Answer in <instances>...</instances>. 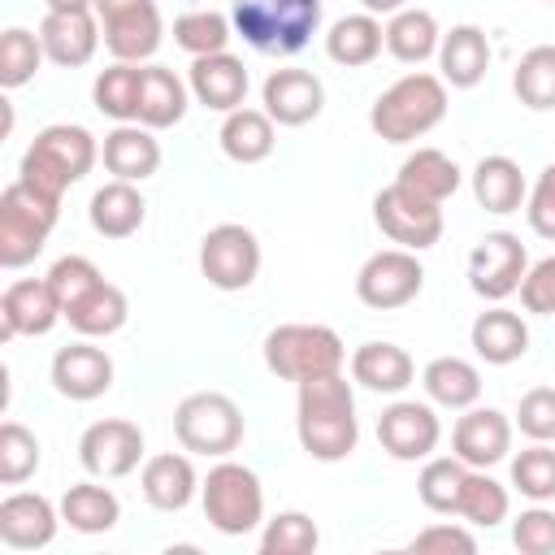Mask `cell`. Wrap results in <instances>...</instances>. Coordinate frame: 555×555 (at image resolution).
<instances>
[{"label":"cell","instance_id":"30","mask_svg":"<svg viewBox=\"0 0 555 555\" xmlns=\"http://www.w3.org/2000/svg\"><path fill=\"white\" fill-rule=\"evenodd\" d=\"M395 182H399L408 195H416V199L442 204V199H451V195L460 191V165H455L447 152H438V147H416V152L399 165Z\"/></svg>","mask_w":555,"mask_h":555},{"label":"cell","instance_id":"43","mask_svg":"<svg viewBox=\"0 0 555 555\" xmlns=\"http://www.w3.org/2000/svg\"><path fill=\"white\" fill-rule=\"evenodd\" d=\"M39 61H43L39 35H30V30H22V26H9V30L0 35V87H4V91L26 87V82L39 74Z\"/></svg>","mask_w":555,"mask_h":555},{"label":"cell","instance_id":"3","mask_svg":"<svg viewBox=\"0 0 555 555\" xmlns=\"http://www.w3.org/2000/svg\"><path fill=\"white\" fill-rule=\"evenodd\" d=\"M442 117H447V82L425 69L390 82L369 108V126L386 143H412L421 134H429Z\"/></svg>","mask_w":555,"mask_h":555},{"label":"cell","instance_id":"51","mask_svg":"<svg viewBox=\"0 0 555 555\" xmlns=\"http://www.w3.org/2000/svg\"><path fill=\"white\" fill-rule=\"evenodd\" d=\"M520 304L538 317H555V256L538 260L520 282Z\"/></svg>","mask_w":555,"mask_h":555},{"label":"cell","instance_id":"48","mask_svg":"<svg viewBox=\"0 0 555 555\" xmlns=\"http://www.w3.org/2000/svg\"><path fill=\"white\" fill-rule=\"evenodd\" d=\"M512 542L520 555H555V512H546L542 503L520 512L512 520Z\"/></svg>","mask_w":555,"mask_h":555},{"label":"cell","instance_id":"37","mask_svg":"<svg viewBox=\"0 0 555 555\" xmlns=\"http://www.w3.org/2000/svg\"><path fill=\"white\" fill-rule=\"evenodd\" d=\"M61 520L74 529V533H108L117 520H121V503L108 486H95V481H78L61 494Z\"/></svg>","mask_w":555,"mask_h":555},{"label":"cell","instance_id":"29","mask_svg":"<svg viewBox=\"0 0 555 555\" xmlns=\"http://www.w3.org/2000/svg\"><path fill=\"white\" fill-rule=\"evenodd\" d=\"M186 82L165 69V65H143L139 78V126L147 130H169L186 117Z\"/></svg>","mask_w":555,"mask_h":555},{"label":"cell","instance_id":"10","mask_svg":"<svg viewBox=\"0 0 555 555\" xmlns=\"http://www.w3.org/2000/svg\"><path fill=\"white\" fill-rule=\"evenodd\" d=\"M199 273L217 291H247L260 273V243L247 225L221 221L199 243Z\"/></svg>","mask_w":555,"mask_h":555},{"label":"cell","instance_id":"18","mask_svg":"<svg viewBox=\"0 0 555 555\" xmlns=\"http://www.w3.org/2000/svg\"><path fill=\"white\" fill-rule=\"evenodd\" d=\"M451 451L468 464V468H490L499 460H507L512 451V421L499 408H464V416L451 429Z\"/></svg>","mask_w":555,"mask_h":555},{"label":"cell","instance_id":"36","mask_svg":"<svg viewBox=\"0 0 555 555\" xmlns=\"http://www.w3.org/2000/svg\"><path fill=\"white\" fill-rule=\"evenodd\" d=\"M126 317H130L126 291H121V286H113V282L91 286L78 304H69V308H65V321H69L82 338H108V334H117V330L126 325Z\"/></svg>","mask_w":555,"mask_h":555},{"label":"cell","instance_id":"7","mask_svg":"<svg viewBox=\"0 0 555 555\" xmlns=\"http://www.w3.org/2000/svg\"><path fill=\"white\" fill-rule=\"evenodd\" d=\"M56 212H61L56 199L30 191L22 178L9 182L0 195V264L4 269L30 264L43 251V243L56 225Z\"/></svg>","mask_w":555,"mask_h":555},{"label":"cell","instance_id":"31","mask_svg":"<svg viewBox=\"0 0 555 555\" xmlns=\"http://www.w3.org/2000/svg\"><path fill=\"white\" fill-rule=\"evenodd\" d=\"M87 212H91L95 234H104V238H130V234H139V225L147 217V204H143V195H139L134 182L113 178V182H104L91 195V208Z\"/></svg>","mask_w":555,"mask_h":555},{"label":"cell","instance_id":"44","mask_svg":"<svg viewBox=\"0 0 555 555\" xmlns=\"http://www.w3.org/2000/svg\"><path fill=\"white\" fill-rule=\"evenodd\" d=\"M321 542L312 516L304 512H278L260 533V555H312Z\"/></svg>","mask_w":555,"mask_h":555},{"label":"cell","instance_id":"24","mask_svg":"<svg viewBox=\"0 0 555 555\" xmlns=\"http://www.w3.org/2000/svg\"><path fill=\"white\" fill-rule=\"evenodd\" d=\"M143 499L156 507V512H182L195 490H199V477H195V464L178 451H160L152 460H143Z\"/></svg>","mask_w":555,"mask_h":555},{"label":"cell","instance_id":"1","mask_svg":"<svg viewBox=\"0 0 555 555\" xmlns=\"http://www.w3.org/2000/svg\"><path fill=\"white\" fill-rule=\"evenodd\" d=\"M295 434H299V447L321 464H338L356 451L360 421H356L351 382L343 373H321V377L299 382Z\"/></svg>","mask_w":555,"mask_h":555},{"label":"cell","instance_id":"14","mask_svg":"<svg viewBox=\"0 0 555 555\" xmlns=\"http://www.w3.org/2000/svg\"><path fill=\"white\" fill-rule=\"evenodd\" d=\"M78 460H82V468L91 477L117 481V477L139 468V460H143V429L134 421H121V416L95 421L78 438Z\"/></svg>","mask_w":555,"mask_h":555},{"label":"cell","instance_id":"40","mask_svg":"<svg viewBox=\"0 0 555 555\" xmlns=\"http://www.w3.org/2000/svg\"><path fill=\"white\" fill-rule=\"evenodd\" d=\"M139 78H143V65H130V61L108 65L91 87L95 108L113 121H139Z\"/></svg>","mask_w":555,"mask_h":555},{"label":"cell","instance_id":"22","mask_svg":"<svg viewBox=\"0 0 555 555\" xmlns=\"http://www.w3.org/2000/svg\"><path fill=\"white\" fill-rule=\"evenodd\" d=\"M100 160L113 178L121 182H143L160 169V143L152 139L147 126L139 121H117L108 134H104V147H100Z\"/></svg>","mask_w":555,"mask_h":555},{"label":"cell","instance_id":"49","mask_svg":"<svg viewBox=\"0 0 555 555\" xmlns=\"http://www.w3.org/2000/svg\"><path fill=\"white\" fill-rule=\"evenodd\" d=\"M516 425L525 438L533 442H551L555 438V390L551 386H533L520 395V408H516Z\"/></svg>","mask_w":555,"mask_h":555},{"label":"cell","instance_id":"27","mask_svg":"<svg viewBox=\"0 0 555 555\" xmlns=\"http://www.w3.org/2000/svg\"><path fill=\"white\" fill-rule=\"evenodd\" d=\"M386 48V26L373 17V13H347L330 26L325 35V56L343 69H360V65H373Z\"/></svg>","mask_w":555,"mask_h":555},{"label":"cell","instance_id":"39","mask_svg":"<svg viewBox=\"0 0 555 555\" xmlns=\"http://www.w3.org/2000/svg\"><path fill=\"white\" fill-rule=\"evenodd\" d=\"M512 91L533 113L555 108V43H538L520 56V65L512 74Z\"/></svg>","mask_w":555,"mask_h":555},{"label":"cell","instance_id":"50","mask_svg":"<svg viewBox=\"0 0 555 555\" xmlns=\"http://www.w3.org/2000/svg\"><path fill=\"white\" fill-rule=\"evenodd\" d=\"M525 217H529V230L533 234L555 238V160L538 173V182L529 191V204H525Z\"/></svg>","mask_w":555,"mask_h":555},{"label":"cell","instance_id":"2","mask_svg":"<svg viewBox=\"0 0 555 555\" xmlns=\"http://www.w3.org/2000/svg\"><path fill=\"white\" fill-rule=\"evenodd\" d=\"M95 160H100V147H95L91 130L69 126V121H56V126H43L35 134V143L26 147V156L17 165V178L30 191H39V195H48V199L61 204V195L78 178H87Z\"/></svg>","mask_w":555,"mask_h":555},{"label":"cell","instance_id":"52","mask_svg":"<svg viewBox=\"0 0 555 555\" xmlns=\"http://www.w3.org/2000/svg\"><path fill=\"white\" fill-rule=\"evenodd\" d=\"M412 551H460V555H473L477 538L464 525H429V529H421L412 538Z\"/></svg>","mask_w":555,"mask_h":555},{"label":"cell","instance_id":"4","mask_svg":"<svg viewBox=\"0 0 555 555\" xmlns=\"http://www.w3.org/2000/svg\"><path fill=\"white\" fill-rule=\"evenodd\" d=\"M230 22L247 48L295 56L321 26V0H230Z\"/></svg>","mask_w":555,"mask_h":555},{"label":"cell","instance_id":"5","mask_svg":"<svg viewBox=\"0 0 555 555\" xmlns=\"http://www.w3.org/2000/svg\"><path fill=\"white\" fill-rule=\"evenodd\" d=\"M264 364L282 382H308L321 373H343L347 347L330 325H308V321H286L264 334Z\"/></svg>","mask_w":555,"mask_h":555},{"label":"cell","instance_id":"34","mask_svg":"<svg viewBox=\"0 0 555 555\" xmlns=\"http://www.w3.org/2000/svg\"><path fill=\"white\" fill-rule=\"evenodd\" d=\"M421 386L438 408H451V412H464L481 399V373H477V364H468L460 356L429 360L421 373Z\"/></svg>","mask_w":555,"mask_h":555},{"label":"cell","instance_id":"26","mask_svg":"<svg viewBox=\"0 0 555 555\" xmlns=\"http://www.w3.org/2000/svg\"><path fill=\"white\" fill-rule=\"evenodd\" d=\"M351 377H356L364 390L399 395V390L412 386L416 364H412V356H408L399 343H360V347L351 351Z\"/></svg>","mask_w":555,"mask_h":555},{"label":"cell","instance_id":"21","mask_svg":"<svg viewBox=\"0 0 555 555\" xmlns=\"http://www.w3.org/2000/svg\"><path fill=\"white\" fill-rule=\"evenodd\" d=\"M56 520H61V512L43 494L17 490L0 503V542L13 551H39L56 538Z\"/></svg>","mask_w":555,"mask_h":555},{"label":"cell","instance_id":"17","mask_svg":"<svg viewBox=\"0 0 555 555\" xmlns=\"http://www.w3.org/2000/svg\"><path fill=\"white\" fill-rule=\"evenodd\" d=\"M104 30H100V17L95 9H74V13H52L39 22V43H43V56L61 69H78L95 56Z\"/></svg>","mask_w":555,"mask_h":555},{"label":"cell","instance_id":"15","mask_svg":"<svg viewBox=\"0 0 555 555\" xmlns=\"http://www.w3.org/2000/svg\"><path fill=\"white\" fill-rule=\"evenodd\" d=\"M377 442L386 455L412 464V460H429L434 447L442 442V421L429 403H416V399H399L382 412L377 421Z\"/></svg>","mask_w":555,"mask_h":555},{"label":"cell","instance_id":"42","mask_svg":"<svg viewBox=\"0 0 555 555\" xmlns=\"http://www.w3.org/2000/svg\"><path fill=\"white\" fill-rule=\"evenodd\" d=\"M230 30L234 22L225 13H212V9H191L182 17H173V43L191 56H212V52H225L230 43Z\"/></svg>","mask_w":555,"mask_h":555},{"label":"cell","instance_id":"11","mask_svg":"<svg viewBox=\"0 0 555 555\" xmlns=\"http://www.w3.org/2000/svg\"><path fill=\"white\" fill-rule=\"evenodd\" d=\"M425 286V269L416 260V251L408 247H386V251H373L360 273H356V295L364 308H377V312H390V308H403L421 295Z\"/></svg>","mask_w":555,"mask_h":555},{"label":"cell","instance_id":"19","mask_svg":"<svg viewBox=\"0 0 555 555\" xmlns=\"http://www.w3.org/2000/svg\"><path fill=\"white\" fill-rule=\"evenodd\" d=\"M260 100H264V113L278 121V126H308L321 108H325V87L312 69H273L260 87Z\"/></svg>","mask_w":555,"mask_h":555},{"label":"cell","instance_id":"33","mask_svg":"<svg viewBox=\"0 0 555 555\" xmlns=\"http://www.w3.org/2000/svg\"><path fill=\"white\" fill-rule=\"evenodd\" d=\"M273 117L264 108H234L225 113L221 121V152L234 160V165H260L273 156Z\"/></svg>","mask_w":555,"mask_h":555},{"label":"cell","instance_id":"16","mask_svg":"<svg viewBox=\"0 0 555 555\" xmlns=\"http://www.w3.org/2000/svg\"><path fill=\"white\" fill-rule=\"evenodd\" d=\"M61 299L52 291L48 278H22V282H9L4 295H0V338H39L48 334L56 321H61Z\"/></svg>","mask_w":555,"mask_h":555},{"label":"cell","instance_id":"28","mask_svg":"<svg viewBox=\"0 0 555 555\" xmlns=\"http://www.w3.org/2000/svg\"><path fill=\"white\" fill-rule=\"evenodd\" d=\"M468 343L486 364H512V360H520L529 351V325L512 308H486L473 321Z\"/></svg>","mask_w":555,"mask_h":555},{"label":"cell","instance_id":"8","mask_svg":"<svg viewBox=\"0 0 555 555\" xmlns=\"http://www.w3.org/2000/svg\"><path fill=\"white\" fill-rule=\"evenodd\" d=\"M173 438L195 455H230L243 442V412L221 390H195L173 408Z\"/></svg>","mask_w":555,"mask_h":555},{"label":"cell","instance_id":"20","mask_svg":"<svg viewBox=\"0 0 555 555\" xmlns=\"http://www.w3.org/2000/svg\"><path fill=\"white\" fill-rule=\"evenodd\" d=\"M52 386L56 395L74 399V403H91L100 395H108L113 386V360L104 347L91 343H69L52 356Z\"/></svg>","mask_w":555,"mask_h":555},{"label":"cell","instance_id":"38","mask_svg":"<svg viewBox=\"0 0 555 555\" xmlns=\"http://www.w3.org/2000/svg\"><path fill=\"white\" fill-rule=\"evenodd\" d=\"M464 477H468V464L460 455H429L421 477H416V494L429 512L438 516H455L460 512V494H464Z\"/></svg>","mask_w":555,"mask_h":555},{"label":"cell","instance_id":"9","mask_svg":"<svg viewBox=\"0 0 555 555\" xmlns=\"http://www.w3.org/2000/svg\"><path fill=\"white\" fill-rule=\"evenodd\" d=\"M95 17L104 30V48L117 61L143 65L156 56L160 35H165L156 0H95Z\"/></svg>","mask_w":555,"mask_h":555},{"label":"cell","instance_id":"55","mask_svg":"<svg viewBox=\"0 0 555 555\" xmlns=\"http://www.w3.org/2000/svg\"><path fill=\"white\" fill-rule=\"evenodd\" d=\"M551 4H555V0H551Z\"/></svg>","mask_w":555,"mask_h":555},{"label":"cell","instance_id":"41","mask_svg":"<svg viewBox=\"0 0 555 555\" xmlns=\"http://www.w3.org/2000/svg\"><path fill=\"white\" fill-rule=\"evenodd\" d=\"M507 507H512L507 486H499L486 468H468L464 494H460V512H455V516H464V520L477 525V529H494L499 520H507Z\"/></svg>","mask_w":555,"mask_h":555},{"label":"cell","instance_id":"13","mask_svg":"<svg viewBox=\"0 0 555 555\" xmlns=\"http://www.w3.org/2000/svg\"><path fill=\"white\" fill-rule=\"evenodd\" d=\"M529 273V256H525V243L507 230H490L473 251H468V286L490 299V304H503L507 295L520 291Z\"/></svg>","mask_w":555,"mask_h":555},{"label":"cell","instance_id":"46","mask_svg":"<svg viewBox=\"0 0 555 555\" xmlns=\"http://www.w3.org/2000/svg\"><path fill=\"white\" fill-rule=\"evenodd\" d=\"M35 468H39V438L26 425L4 421L0 425V481L22 486L26 477H35Z\"/></svg>","mask_w":555,"mask_h":555},{"label":"cell","instance_id":"32","mask_svg":"<svg viewBox=\"0 0 555 555\" xmlns=\"http://www.w3.org/2000/svg\"><path fill=\"white\" fill-rule=\"evenodd\" d=\"M438 43H442V30H438V17L429 9L408 4V9L390 13V22H386V52L395 61L421 65V61L438 56Z\"/></svg>","mask_w":555,"mask_h":555},{"label":"cell","instance_id":"45","mask_svg":"<svg viewBox=\"0 0 555 555\" xmlns=\"http://www.w3.org/2000/svg\"><path fill=\"white\" fill-rule=\"evenodd\" d=\"M512 486L533 499V503H551L555 499V447L533 442L512 460Z\"/></svg>","mask_w":555,"mask_h":555},{"label":"cell","instance_id":"6","mask_svg":"<svg viewBox=\"0 0 555 555\" xmlns=\"http://www.w3.org/2000/svg\"><path fill=\"white\" fill-rule=\"evenodd\" d=\"M199 503H204L208 525L225 538H243L264 520L260 477L247 464H234V460H221V464L208 468V477L199 481Z\"/></svg>","mask_w":555,"mask_h":555},{"label":"cell","instance_id":"23","mask_svg":"<svg viewBox=\"0 0 555 555\" xmlns=\"http://www.w3.org/2000/svg\"><path fill=\"white\" fill-rule=\"evenodd\" d=\"M186 87H191V95H195L204 108L234 113V108H243V95H247V69H243V61L230 56V52L195 56Z\"/></svg>","mask_w":555,"mask_h":555},{"label":"cell","instance_id":"25","mask_svg":"<svg viewBox=\"0 0 555 555\" xmlns=\"http://www.w3.org/2000/svg\"><path fill=\"white\" fill-rule=\"evenodd\" d=\"M486 65H490V43H486L481 26L464 22V26H451L442 35V43H438V69H442L438 78L442 82L468 91V87H477L486 78Z\"/></svg>","mask_w":555,"mask_h":555},{"label":"cell","instance_id":"53","mask_svg":"<svg viewBox=\"0 0 555 555\" xmlns=\"http://www.w3.org/2000/svg\"><path fill=\"white\" fill-rule=\"evenodd\" d=\"M364 4V13H399V9H408V0H360Z\"/></svg>","mask_w":555,"mask_h":555},{"label":"cell","instance_id":"35","mask_svg":"<svg viewBox=\"0 0 555 555\" xmlns=\"http://www.w3.org/2000/svg\"><path fill=\"white\" fill-rule=\"evenodd\" d=\"M473 195L486 212H516L525 204L529 186L512 156H481L473 169Z\"/></svg>","mask_w":555,"mask_h":555},{"label":"cell","instance_id":"54","mask_svg":"<svg viewBox=\"0 0 555 555\" xmlns=\"http://www.w3.org/2000/svg\"><path fill=\"white\" fill-rule=\"evenodd\" d=\"M52 13H74V9H95V0H43Z\"/></svg>","mask_w":555,"mask_h":555},{"label":"cell","instance_id":"47","mask_svg":"<svg viewBox=\"0 0 555 555\" xmlns=\"http://www.w3.org/2000/svg\"><path fill=\"white\" fill-rule=\"evenodd\" d=\"M48 282H52V291H56V299H61V312L69 308V304H78L91 286H100L104 278H100V269L87 260V256H61L52 269H48Z\"/></svg>","mask_w":555,"mask_h":555},{"label":"cell","instance_id":"12","mask_svg":"<svg viewBox=\"0 0 555 555\" xmlns=\"http://www.w3.org/2000/svg\"><path fill=\"white\" fill-rule=\"evenodd\" d=\"M373 221L390 243H399L408 251H425L442 238V204L416 199L399 182H390L373 195Z\"/></svg>","mask_w":555,"mask_h":555}]
</instances>
